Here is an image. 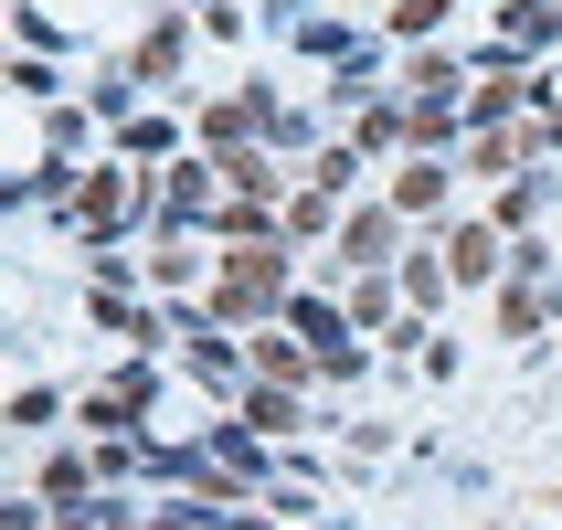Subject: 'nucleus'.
<instances>
[{"mask_svg":"<svg viewBox=\"0 0 562 530\" xmlns=\"http://www.w3.org/2000/svg\"><path fill=\"white\" fill-rule=\"evenodd\" d=\"M117 213H127V181H95L86 202H75V223H86V234H106V223H117Z\"/></svg>","mask_w":562,"mask_h":530,"instance_id":"nucleus-1","label":"nucleus"}]
</instances>
